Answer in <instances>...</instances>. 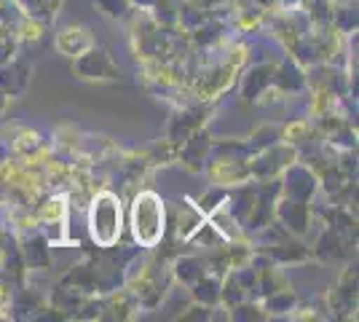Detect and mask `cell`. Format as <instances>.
Returning a JSON list of instances; mask_svg holds the SVG:
<instances>
[{
	"instance_id": "6da1fadb",
	"label": "cell",
	"mask_w": 359,
	"mask_h": 322,
	"mask_svg": "<svg viewBox=\"0 0 359 322\" xmlns=\"http://www.w3.org/2000/svg\"><path fill=\"white\" fill-rule=\"evenodd\" d=\"M118 220L121 215L116 213V207H110V213H105V199H100V204L94 207V217H91V223H105V226H100L94 236H100V231L107 229V242L116 236V231H118Z\"/></svg>"
}]
</instances>
